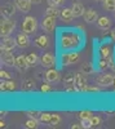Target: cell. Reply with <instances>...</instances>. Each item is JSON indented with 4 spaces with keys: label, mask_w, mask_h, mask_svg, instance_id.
<instances>
[{
    "label": "cell",
    "mask_w": 115,
    "mask_h": 129,
    "mask_svg": "<svg viewBox=\"0 0 115 129\" xmlns=\"http://www.w3.org/2000/svg\"><path fill=\"white\" fill-rule=\"evenodd\" d=\"M76 27H67L60 28L57 32V49L58 52H67V50H80L85 44L84 32L79 31Z\"/></svg>",
    "instance_id": "6da1fadb"
},
{
    "label": "cell",
    "mask_w": 115,
    "mask_h": 129,
    "mask_svg": "<svg viewBox=\"0 0 115 129\" xmlns=\"http://www.w3.org/2000/svg\"><path fill=\"white\" fill-rule=\"evenodd\" d=\"M79 61H80V53L78 50H67L60 53V62L62 67L75 64Z\"/></svg>",
    "instance_id": "7a4b0ae2"
},
{
    "label": "cell",
    "mask_w": 115,
    "mask_h": 129,
    "mask_svg": "<svg viewBox=\"0 0 115 129\" xmlns=\"http://www.w3.org/2000/svg\"><path fill=\"white\" fill-rule=\"evenodd\" d=\"M22 31L25 34H28V35H33L38 30V19L34 17V16H27L23 18L22 21Z\"/></svg>",
    "instance_id": "3957f363"
},
{
    "label": "cell",
    "mask_w": 115,
    "mask_h": 129,
    "mask_svg": "<svg viewBox=\"0 0 115 129\" xmlns=\"http://www.w3.org/2000/svg\"><path fill=\"white\" fill-rule=\"evenodd\" d=\"M16 30V22L10 18H5L3 17L2 23H0V35L2 38L4 36H10V34Z\"/></svg>",
    "instance_id": "277c9868"
},
{
    "label": "cell",
    "mask_w": 115,
    "mask_h": 129,
    "mask_svg": "<svg viewBox=\"0 0 115 129\" xmlns=\"http://www.w3.org/2000/svg\"><path fill=\"white\" fill-rule=\"evenodd\" d=\"M75 87H76V92L87 93L88 84H87V79H85L84 72H76L75 74Z\"/></svg>",
    "instance_id": "5b68a950"
},
{
    "label": "cell",
    "mask_w": 115,
    "mask_h": 129,
    "mask_svg": "<svg viewBox=\"0 0 115 129\" xmlns=\"http://www.w3.org/2000/svg\"><path fill=\"white\" fill-rule=\"evenodd\" d=\"M114 81H115V78H114V75H111V74H101L96 79L97 85H100L101 88L111 87V85H114Z\"/></svg>",
    "instance_id": "8992f818"
},
{
    "label": "cell",
    "mask_w": 115,
    "mask_h": 129,
    "mask_svg": "<svg viewBox=\"0 0 115 129\" xmlns=\"http://www.w3.org/2000/svg\"><path fill=\"white\" fill-rule=\"evenodd\" d=\"M57 18L54 17H50V16H45L43 18V21H41V28H43V31L48 32V34H50V32H53L54 28H56V23H57Z\"/></svg>",
    "instance_id": "52a82bcc"
},
{
    "label": "cell",
    "mask_w": 115,
    "mask_h": 129,
    "mask_svg": "<svg viewBox=\"0 0 115 129\" xmlns=\"http://www.w3.org/2000/svg\"><path fill=\"white\" fill-rule=\"evenodd\" d=\"M56 57L52 54V53H49V52H47V53H43L41 54V57H40V64L43 67H45V69H50V67H53L54 64H56Z\"/></svg>",
    "instance_id": "ba28073f"
},
{
    "label": "cell",
    "mask_w": 115,
    "mask_h": 129,
    "mask_svg": "<svg viewBox=\"0 0 115 129\" xmlns=\"http://www.w3.org/2000/svg\"><path fill=\"white\" fill-rule=\"evenodd\" d=\"M16 47H17L16 39L10 38V36H4V38H2V44H0V49H2V52L13 50Z\"/></svg>",
    "instance_id": "9c48e42d"
},
{
    "label": "cell",
    "mask_w": 115,
    "mask_h": 129,
    "mask_svg": "<svg viewBox=\"0 0 115 129\" xmlns=\"http://www.w3.org/2000/svg\"><path fill=\"white\" fill-rule=\"evenodd\" d=\"M60 79H61V74H60V71L57 70V69H48L47 70V72H45V80H47V83H58L60 81Z\"/></svg>",
    "instance_id": "30bf717a"
},
{
    "label": "cell",
    "mask_w": 115,
    "mask_h": 129,
    "mask_svg": "<svg viewBox=\"0 0 115 129\" xmlns=\"http://www.w3.org/2000/svg\"><path fill=\"white\" fill-rule=\"evenodd\" d=\"M64 87H65V90L69 92V93L76 92V87H75V75H72V74H69V75H67V76L65 78V80H64Z\"/></svg>",
    "instance_id": "8fae6325"
},
{
    "label": "cell",
    "mask_w": 115,
    "mask_h": 129,
    "mask_svg": "<svg viewBox=\"0 0 115 129\" xmlns=\"http://www.w3.org/2000/svg\"><path fill=\"white\" fill-rule=\"evenodd\" d=\"M16 41H17V47L23 49V48H27L30 45V38H28V34H25V32H19V34L16 36Z\"/></svg>",
    "instance_id": "7c38bea8"
},
{
    "label": "cell",
    "mask_w": 115,
    "mask_h": 129,
    "mask_svg": "<svg viewBox=\"0 0 115 129\" xmlns=\"http://www.w3.org/2000/svg\"><path fill=\"white\" fill-rule=\"evenodd\" d=\"M16 4L14 3H5L4 5H2V16L5 18H10L14 13H16Z\"/></svg>",
    "instance_id": "4fadbf2b"
},
{
    "label": "cell",
    "mask_w": 115,
    "mask_h": 129,
    "mask_svg": "<svg viewBox=\"0 0 115 129\" xmlns=\"http://www.w3.org/2000/svg\"><path fill=\"white\" fill-rule=\"evenodd\" d=\"M16 56L12 53V50H9V52H2V61L4 64H7V66H10V67H13L14 64H16Z\"/></svg>",
    "instance_id": "5bb4252c"
},
{
    "label": "cell",
    "mask_w": 115,
    "mask_h": 129,
    "mask_svg": "<svg viewBox=\"0 0 115 129\" xmlns=\"http://www.w3.org/2000/svg\"><path fill=\"white\" fill-rule=\"evenodd\" d=\"M14 4L19 12L28 13L31 9V5H33V2L31 0H14Z\"/></svg>",
    "instance_id": "9a60e30c"
},
{
    "label": "cell",
    "mask_w": 115,
    "mask_h": 129,
    "mask_svg": "<svg viewBox=\"0 0 115 129\" xmlns=\"http://www.w3.org/2000/svg\"><path fill=\"white\" fill-rule=\"evenodd\" d=\"M83 18H84V21L87 23L97 22L98 13H97V10H95L93 8H88V9H85V13H84V16H83Z\"/></svg>",
    "instance_id": "2e32d148"
},
{
    "label": "cell",
    "mask_w": 115,
    "mask_h": 129,
    "mask_svg": "<svg viewBox=\"0 0 115 129\" xmlns=\"http://www.w3.org/2000/svg\"><path fill=\"white\" fill-rule=\"evenodd\" d=\"M34 44L38 47V48H40V49H47L49 45H50V40H49V38L47 36V35H40V36H38L35 40H34Z\"/></svg>",
    "instance_id": "e0dca14e"
},
{
    "label": "cell",
    "mask_w": 115,
    "mask_h": 129,
    "mask_svg": "<svg viewBox=\"0 0 115 129\" xmlns=\"http://www.w3.org/2000/svg\"><path fill=\"white\" fill-rule=\"evenodd\" d=\"M97 26L98 28L103 30V31H109L111 28V18L106 17V16H102V17H98L97 19Z\"/></svg>",
    "instance_id": "ac0fdd59"
},
{
    "label": "cell",
    "mask_w": 115,
    "mask_h": 129,
    "mask_svg": "<svg viewBox=\"0 0 115 129\" xmlns=\"http://www.w3.org/2000/svg\"><path fill=\"white\" fill-rule=\"evenodd\" d=\"M14 67H17V69H18V70H21V71H23V70L28 69L30 66H28V62H27V56H23V54L17 56Z\"/></svg>",
    "instance_id": "d6986e66"
},
{
    "label": "cell",
    "mask_w": 115,
    "mask_h": 129,
    "mask_svg": "<svg viewBox=\"0 0 115 129\" xmlns=\"http://www.w3.org/2000/svg\"><path fill=\"white\" fill-rule=\"evenodd\" d=\"M60 18H61L62 21H64V22H71V21L75 18L74 12H72L71 7H70V8H64V9H61Z\"/></svg>",
    "instance_id": "ffe728a7"
},
{
    "label": "cell",
    "mask_w": 115,
    "mask_h": 129,
    "mask_svg": "<svg viewBox=\"0 0 115 129\" xmlns=\"http://www.w3.org/2000/svg\"><path fill=\"white\" fill-rule=\"evenodd\" d=\"M71 9H72V12H74L75 18L83 17V16H84V13H85V8H84V5H83L81 3L74 2V3H72V5H71Z\"/></svg>",
    "instance_id": "44dd1931"
},
{
    "label": "cell",
    "mask_w": 115,
    "mask_h": 129,
    "mask_svg": "<svg viewBox=\"0 0 115 129\" xmlns=\"http://www.w3.org/2000/svg\"><path fill=\"white\" fill-rule=\"evenodd\" d=\"M0 89H2V92H13V90H16V83H14L12 79L2 80Z\"/></svg>",
    "instance_id": "7402d4cb"
},
{
    "label": "cell",
    "mask_w": 115,
    "mask_h": 129,
    "mask_svg": "<svg viewBox=\"0 0 115 129\" xmlns=\"http://www.w3.org/2000/svg\"><path fill=\"white\" fill-rule=\"evenodd\" d=\"M111 52H112V50H111V48H110L107 44H102V45L100 47V49H98L100 57H101V58H105V59H107V58H110V57L112 56Z\"/></svg>",
    "instance_id": "603a6c76"
},
{
    "label": "cell",
    "mask_w": 115,
    "mask_h": 129,
    "mask_svg": "<svg viewBox=\"0 0 115 129\" xmlns=\"http://www.w3.org/2000/svg\"><path fill=\"white\" fill-rule=\"evenodd\" d=\"M27 62H28L30 67H35L40 62V58H39V56L36 54V53H30V54H27Z\"/></svg>",
    "instance_id": "cb8c5ba5"
},
{
    "label": "cell",
    "mask_w": 115,
    "mask_h": 129,
    "mask_svg": "<svg viewBox=\"0 0 115 129\" xmlns=\"http://www.w3.org/2000/svg\"><path fill=\"white\" fill-rule=\"evenodd\" d=\"M35 89V81L33 79H26L22 83V90L23 92H31Z\"/></svg>",
    "instance_id": "d4e9b609"
},
{
    "label": "cell",
    "mask_w": 115,
    "mask_h": 129,
    "mask_svg": "<svg viewBox=\"0 0 115 129\" xmlns=\"http://www.w3.org/2000/svg\"><path fill=\"white\" fill-rule=\"evenodd\" d=\"M61 14V10L58 9V7H48L47 10H45V16H50V17H54V18H58Z\"/></svg>",
    "instance_id": "484cf974"
},
{
    "label": "cell",
    "mask_w": 115,
    "mask_h": 129,
    "mask_svg": "<svg viewBox=\"0 0 115 129\" xmlns=\"http://www.w3.org/2000/svg\"><path fill=\"white\" fill-rule=\"evenodd\" d=\"M102 8L109 12H115V0H102Z\"/></svg>",
    "instance_id": "4316f807"
},
{
    "label": "cell",
    "mask_w": 115,
    "mask_h": 129,
    "mask_svg": "<svg viewBox=\"0 0 115 129\" xmlns=\"http://www.w3.org/2000/svg\"><path fill=\"white\" fill-rule=\"evenodd\" d=\"M39 123H40L39 119H34V117H30V119L25 123V126L28 128V129H35V128L39 126Z\"/></svg>",
    "instance_id": "83f0119b"
},
{
    "label": "cell",
    "mask_w": 115,
    "mask_h": 129,
    "mask_svg": "<svg viewBox=\"0 0 115 129\" xmlns=\"http://www.w3.org/2000/svg\"><path fill=\"white\" fill-rule=\"evenodd\" d=\"M61 116L58 114H52V117H50V121H49V125L50 126H57L61 124Z\"/></svg>",
    "instance_id": "f1b7e54d"
},
{
    "label": "cell",
    "mask_w": 115,
    "mask_h": 129,
    "mask_svg": "<svg viewBox=\"0 0 115 129\" xmlns=\"http://www.w3.org/2000/svg\"><path fill=\"white\" fill-rule=\"evenodd\" d=\"M78 116H79V119L81 121V120H85V119H91V117L93 116V112L89 111V110H83L78 114Z\"/></svg>",
    "instance_id": "f546056e"
},
{
    "label": "cell",
    "mask_w": 115,
    "mask_h": 129,
    "mask_svg": "<svg viewBox=\"0 0 115 129\" xmlns=\"http://www.w3.org/2000/svg\"><path fill=\"white\" fill-rule=\"evenodd\" d=\"M50 117H52V114L41 112V115H40V117H39V120H40V123H43V124H49Z\"/></svg>",
    "instance_id": "4dcf8cb0"
},
{
    "label": "cell",
    "mask_w": 115,
    "mask_h": 129,
    "mask_svg": "<svg viewBox=\"0 0 115 129\" xmlns=\"http://www.w3.org/2000/svg\"><path fill=\"white\" fill-rule=\"evenodd\" d=\"M91 123H92V128H96V126H100L101 123H102V119L98 116V115H93L91 117Z\"/></svg>",
    "instance_id": "1f68e13d"
},
{
    "label": "cell",
    "mask_w": 115,
    "mask_h": 129,
    "mask_svg": "<svg viewBox=\"0 0 115 129\" xmlns=\"http://www.w3.org/2000/svg\"><path fill=\"white\" fill-rule=\"evenodd\" d=\"M97 66H98V70H106V69H109V62H107V59H105V58H101L98 62H97Z\"/></svg>",
    "instance_id": "d6a6232c"
},
{
    "label": "cell",
    "mask_w": 115,
    "mask_h": 129,
    "mask_svg": "<svg viewBox=\"0 0 115 129\" xmlns=\"http://www.w3.org/2000/svg\"><path fill=\"white\" fill-rule=\"evenodd\" d=\"M48 2V5L50 7H61V5H64L66 0H47Z\"/></svg>",
    "instance_id": "836d02e7"
},
{
    "label": "cell",
    "mask_w": 115,
    "mask_h": 129,
    "mask_svg": "<svg viewBox=\"0 0 115 129\" xmlns=\"http://www.w3.org/2000/svg\"><path fill=\"white\" fill-rule=\"evenodd\" d=\"M26 115H27L28 117H34V119H39L40 115H41V112H40V111H33V110H28V111H26Z\"/></svg>",
    "instance_id": "e575fe53"
},
{
    "label": "cell",
    "mask_w": 115,
    "mask_h": 129,
    "mask_svg": "<svg viewBox=\"0 0 115 129\" xmlns=\"http://www.w3.org/2000/svg\"><path fill=\"white\" fill-rule=\"evenodd\" d=\"M81 70L84 71L85 74H92L93 72V66H92V64H89V63H85V64H83Z\"/></svg>",
    "instance_id": "d590c367"
},
{
    "label": "cell",
    "mask_w": 115,
    "mask_h": 129,
    "mask_svg": "<svg viewBox=\"0 0 115 129\" xmlns=\"http://www.w3.org/2000/svg\"><path fill=\"white\" fill-rule=\"evenodd\" d=\"M49 84H50V83H49ZM49 84L44 83V84H43V85H41V87H40V90L43 92V93H49V92L52 90V87H50Z\"/></svg>",
    "instance_id": "8d00e7d4"
},
{
    "label": "cell",
    "mask_w": 115,
    "mask_h": 129,
    "mask_svg": "<svg viewBox=\"0 0 115 129\" xmlns=\"http://www.w3.org/2000/svg\"><path fill=\"white\" fill-rule=\"evenodd\" d=\"M0 79L2 80H8V79H12V76H10V74H8L7 71L2 70L0 71Z\"/></svg>",
    "instance_id": "74e56055"
},
{
    "label": "cell",
    "mask_w": 115,
    "mask_h": 129,
    "mask_svg": "<svg viewBox=\"0 0 115 129\" xmlns=\"http://www.w3.org/2000/svg\"><path fill=\"white\" fill-rule=\"evenodd\" d=\"M81 125H83V128H85V129H89V128H92V123H91V119H85V120H81Z\"/></svg>",
    "instance_id": "f35d334b"
},
{
    "label": "cell",
    "mask_w": 115,
    "mask_h": 129,
    "mask_svg": "<svg viewBox=\"0 0 115 129\" xmlns=\"http://www.w3.org/2000/svg\"><path fill=\"white\" fill-rule=\"evenodd\" d=\"M100 85H98V87H88V89H87V93H89V92H100Z\"/></svg>",
    "instance_id": "ab89813d"
},
{
    "label": "cell",
    "mask_w": 115,
    "mask_h": 129,
    "mask_svg": "<svg viewBox=\"0 0 115 129\" xmlns=\"http://www.w3.org/2000/svg\"><path fill=\"white\" fill-rule=\"evenodd\" d=\"M110 38H111V40H112V41H115V27L110 31Z\"/></svg>",
    "instance_id": "60d3db41"
},
{
    "label": "cell",
    "mask_w": 115,
    "mask_h": 129,
    "mask_svg": "<svg viewBox=\"0 0 115 129\" xmlns=\"http://www.w3.org/2000/svg\"><path fill=\"white\" fill-rule=\"evenodd\" d=\"M70 128H71V129H80V128H83V125H79V124H72Z\"/></svg>",
    "instance_id": "b9f144b4"
},
{
    "label": "cell",
    "mask_w": 115,
    "mask_h": 129,
    "mask_svg": "<svg viewBox=\"0 0 115 129\" xmlns=\"http://www.w3.org/2000/svg\"><path fill=\"white\" fill-rule=\"evenodd\" d=\"M31 2H33V4H40L43 0H31Z\"/></svg>",
    "instance_id": "7bdbcfd3"
},
{
    "label": "cell",
    "mask_w": 115,
    "mask_h": 129,
    "mask_svg": "<svg viewBox=\"0 0 115 129\" xmlns=\"http://www.w3.org/2000/svg\"><path fill=\"white\" fill-rule=\"evenodd\" d=\"M5 126H7L5 121H3V120H2V121H0V128H5Z\"/></svg>",
    "instance_id": "ee69618b"
},
{
    "label": "cell",
    "mask_w": 115,
    "mask_h": 129,
    "mask_svg": "<svg viewBox=\"0 0 115 129\" xmlns=\"http://www.w3.org/2000/svg\"><path fill=\"white\" fill-rule=\"evenodd\" d=\"M95 2H102V0H95Z\"/></svg>",
    "instance_id": "f6af8a7d"
},
{
    "label": "cell",
    "mask_w": 115,
    "mask_h": 129,
    "mask_svg": "<svg viewBox=\"0 0 115 129\" xmlns=\"http://www.w3.org/2000/svg\"><path fill=\"white\" fill-rule=\"evenodd\" d=\"M114 89H115V81H114Z\"/></svg>",
    "instance_id": "bcb514c9"
},
{
    "label": "cell",
    "mask_w": 115,
    "mask_h": 129,
    "mask_svg": "<svg viewBox=\"0 0 115 129\" xmlns=\"http://www.w3.org/2000/svg\"><path fill=\"white\" fill-rule=\"evenodd\" d=\"M114 57H115V53H114Z\"/></svg>",
    "instance_id": "7dc6e473"
},
{
    "label": "cell",
    "mask_w": 115,
    "mask_h": 129,
    "mask_svg": "<svg viewBox=\"0 0 115 129\" xmlns=\"http://www.w3.org/2000/svg\"><path fill=\"white\" fill-rule=\"evenodd\" d=\"M114 16H115V12H114Z\"/></svg>",
    "instance_id": "c3c4849f"
}]
</instances>
